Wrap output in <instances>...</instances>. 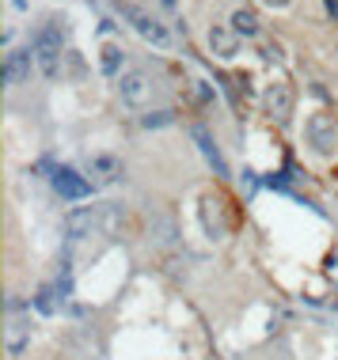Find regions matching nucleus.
Returning a JSON list of instances; mask_svg holds the SVG:
<instances>
[{
  "instance_id": "obj_1",
  "label": "nucleus",
  "mask_w": 338,
  "mask_h": 360,
  "mask_svg": "<svg viewBox=\"0 0 338 360\" xmlns=\"http://www.w3.org/2000/svg\"><path fill=\"white\" fill-rule=\"evenodd\" d=\"M122 220H125V209L118 205V201H107V205H84V209L69 212L65 231H69L73 239H84V236H99V231H114Z\"/></svg>"
},
{
  "instance_id": "obj_2",
  "label": "nucleus",
  "mask_w": 338,
  "mask_h": 360,
  "mask_svg": "<svg viewBox=\"0 0 338 360\" xmlns=\"http://www.w3.org/2000/svg\"><path fill=\"white\" fill-rule=\"evenodd\" d=\"M31 50L38 57V65H42V72L54 76L61 72V50H65V27L57 23V19H46V23H38V31L31 38Z\"/></svg>"
},
{
  "instance_id": "obj_3",
  "label": "nucleus",
  "mask_w": 338,
  "mask_h": 360,
  "mask_svg": "<svg viewBox=\"0 0 338 360\" xmlns=\"http://www.w3.org/2000/svg\"><path fill=\"white\" fill-rule=\"evenodd\" d=\"M304 137L312 144L315 155H334L338 152V114L331 110H315L304 125Z\"/></svg>"
},
{
  "instance_id": "obj_4",
  "label": "nucleus",
  "mask_w": 338,
  "mask_h": 360,
  "mask_svg": "<svg viewBox=\"0 0 338 360\" xmlns=\"http://www.w3.org/2000/svg\"><path fill=\"white\" fill-rule=\"evenodd\" d=\"M118 4V12L130 19V27L137 31L144 42H152V46H171V34H168V27L163 23H156L149 12H141V8H133V4H125V0H114Z\"/></svg>"
},
{
  "instance_id": "obj_5",
  "label": "nucleus",
  "mask_w": 338,
  "mask_h": 360,
  "mask_svg": "<svg viewBox=\"0 0 338 360\" xmlns=\"http://www.w3.org/2000/svg\"><path fill=\"white\" fill-rule=\"evenodd\" d=\"M118 95L125 106H133V110H141V106H149L152 99V76L144 69H130L118 76Z\"/></svg>"
},
{
  "instance_id": "obj_6",
  "label": "nucleus",
  "mask_w": 338,
  "mask_h": 360,
  "mask_svg": "<svg viewBox=\"0 0 338 360\" xmlns=\"http://www.w3.org/2000/svg\"><path fill=\"white\" fill-rule=\"evenodd\" d=\"M293 106H296V91L289 84H270L266 91H263V114L266 118H274V122H285L289 114H293Z\"/></svg>"
},
{
  "instance_id": "obj_7",
  "label": "nucleus",
  "mask_w": 338,
  "mask_h": 360,
  "mask_svg": "<svg viewBox=\"0 0 338 360\" xmlns=\"http://www.w3.org/2000/svg\"><path fill=\"white\" fill-rule=\"evenodd\" d=\"M54 190L61 193L65 201H84L92 193V182L84 174H76L73 167H57L54 171Z\"/></svg>"
},
{
  "instance_id": "obj_8",
  "label": "nucleus",
  "mask_w": 338,
  "mask_h": 360,
  "mask_svg": "<svg viewBox=\"0 0 338 360\" xmlns=\"http://www.w3.org/2000/svg\"><path fill=\"white\" fill-rule=\"evenodd\" d=\"M38 61L35 57V50L27 46V50H8V57H4V80L8 84H27L31 80V65Z\"/></svg>"
},
{
  "instance_id": "obj_9",
  "label": "nucleus",
  "mask_w": 338,
  "mask_h": 360,
  "mask_svg": "<svg viewBox=\"0 0 338 360\" xmlns=\"http://www.w3.org/2000/svg\"><path fill=\"white\" fill-rule=\"evenodd\" d=\"M201 224H206L209 239H225L228 224H225V217H220V198H213V193L201 198Z\"/></svg>"
},
{
  "instance_id": "obj_10",
  "label": "nucleus",
  "mask_w": 338,
  "mask_h": 360,
  "mask_svg": "<svg viewBox=\"0 0 338 360\" xmlns=\"http://www.w3.org/2000/svg\"><path fill=\"white\" fill-rule=\"evenodd\" d=\"M209 50H213L220 61H232L239 50V34L232 31V27H213V31H209Z\"/></svg>"
},
{
  "instance_id": "obj_11",
  "label": "nucleus",
  "mask_w": 338,
  "mask_h": 360,
  "mask_svg": "<svg viewBox=\"0 0 338 360\" xmlns=\"http://www.w3.org/2000/svg\"><path fill=\"white\" fill-rule=\"evenodd\" d=\"M88 174L95 182H114L122 174V160H118V155H103L99 152V155H92V160H88Z\"/></svg>"
},
{
  "instance_id": "obj_12",
  "label": "nucleus",
  "mask_w": 338,
  "mask_h": 360,
  "mask_svg": "<svg viewBox=\"0 0 338 360\" xmlns=\"http://www.w3.org/2000/svg\"><path fill=\"white\" fill-rule=\"evenodd\" d=\"M228 23H232V31H236L239 38H255L258 31H263V27H258V15L251 12V8H236Z\"/></svg>"
},
{
  "instance_id": "obj_13",
  "label": "nucleus",
  "mask_w": 338,
  "mask_h": 360,
  "mask_svg": "<svg viewBox=\"0 0 338 360\" xmlns=\"http://www.w3.org/2000/svg\"><path fill=\"white\" fill-rule=\"evenodd\" d=\"M194 141L201 144V152H206V160H209V163H213V167H217V174H228V167H225V160H220V152H217V144L209 141V133L201 129V125H198V129H194Z\"/></svg>"
},
{
  "instance_id": "obj_14",
  "label": "nucleus",
  "mask_w": 338,
  "mask_h": 360,
  "mask_svg": "<svg viewBox=\"0 0 338 360\" xmlns=\"http://www.w3.org/2000/svg\"><path fill=\"white\" fill-rule=\"evenodd\" d=\"M99 65H103V72H107V76H118V69H122V46H114V42L103 46Z\"/></svg>"
},
{
  "instance_id": "obj_15",
  "label": "nucleus",
  "mask_w": 338,
  "mask_h": 360,
  "mask_svg": "<svg viewBox=\"0 0 338 360\" xmlns=\"http://www.w3.org/2000/svg\"><path fill=\"white\" fill-rule=\"evenodd\" d=\"M171 122V110H160V114H149V118H141L144 129H156V125H168Z\"/></svg>"
},
{
  "instance_id": "obj_16",
  "label": "nucleus",
  "mask_w": 338,
  "mask_h": 360,
  "mask_svg": "<svg viewBox=\"0 0 338 360\" xmlns=\"http://www.w3.org/2000/svg\"><path fill=\"white\" fill-rule=\"evenodd\" d=\"M263 57H266V61H282V46H277V42H266V46H263Z\"/></svg>"
},
{
  "instance_id": "obj_17",
  "label": "nucleus",
  "mask_w": 338,
  "mask_h": 360,
  "mask_svg": "<svg viewBox=\"0 0 338 360\" xmlns=\"http://www.w3.org/2000/svg\"><path fill=\"white\" fill-rule=\"evenodd\" d=\"M263 4H266V8H274V12H282V8H289L293 0H263Z\"/></svg>"
},
{
  "instance_id": "obj_18",
  "label": "nucleus",
  "mask_w": 338,
  "mask_h": 360,
  "mask_svg": "<svg viewBox=\"0 0 338 360\" xmlns=\"http://www.w3.org/2000/svg\"><path fill=\"white\" fill-rule=\"evenodd\" d=\"M334 53H338V50H334Z\"/></svg>"
}]
</instances>
